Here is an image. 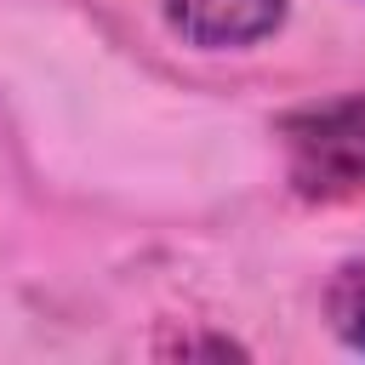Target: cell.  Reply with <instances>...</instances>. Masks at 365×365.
Masks as SVG:
<instances>
[{"label":"cell","instance_id":"obj_4","mask_svg":"<svg viewBox=\"0 0 365 365\" xmlns=\"http://www.w3.org/2000/svg\"><path fill=\"white\" fill-rule=\"evenodd\" d=\"M160 354L165 359H200V354H211V359H245L251 348L245 342H234V336H222V331H188V336H171V342H160Z\"/></svg>","mask_w":365,"mask_h":365},{"label":"cell","instance_id":"obj_1","mask_svg":"<svg viewBox=\"0 0 365 365\" xmlns=\"http://www.w3.org/2000/svg\"><path fill=\"white\" fill-rule=\"evenodd\" d=\"M285 177L302 200H348L365 188V91L302 103L279 120Z\"/></svg>","mask_w":365,"mask_h":365},{"label":"cell","instance_id":"obj_2","mask_svg":"<svg viewBox=\"0 0 365 365\" xmlns=\"http://www.w3.org/2000/svg\"><path fill=\"white\" fill-rule=\"evenodd\" d=\"M165 23L200 51H240L285 23V0H165Z\"/></svg>","mask_w":365,"mask_h":365},{"label":"cell","instance_id":"obj_3","mask_svg":"<svg viewBox=\"0 0 365 365\" xmlns=\"http://www.w3.org/2000/svg\"><path fill=\"white\" fill-rule=\"evenodd\" d=\"M325 319H331V331L354 354H365V262H342L331 274V285H325Z\"/></svg>","mask_w":365,"mask_h":365}]
</instances>
